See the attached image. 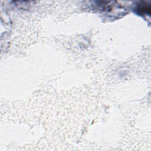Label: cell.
<instances>
[{
  "instance_id": "6da1fadb",
  "label": "cell",
  "mask_w": 151,
  "mask_h": 151,
  "mask_svg": "<svg viewBox=\"0 0 151 151\" xmlns=\"http://www.w3.org/2000/svg\"><path fill=\"white\" fill-rule=\"evenodd\" d=\"M136 12L140 15H150V6L146 2H140L136 6Z\"/></svg>"
}]
</instances>
